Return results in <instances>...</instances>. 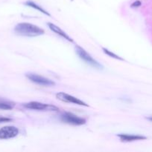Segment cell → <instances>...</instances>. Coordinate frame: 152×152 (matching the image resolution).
Wrapping results in <instances>:
<instances>
[{
	"instance_id": "obj_1",
	"label": "cell",
	"mask_w": 152,
	"mask_h": 152,
	"mask_svg": "<svg viewBox=\"0 0 152 152\" xmlns=\"http://www.w3.org/2000/svg\"><path fill=\"white\" fill-rule=\"evenodd\" d=\"M14 31L18 35L31 37L43 35L45 33L44 30L40 28V27L31 23H26V22L17 24L15 26Z\"/></svg>"
},
{
	"instance_id": "obj_2",
	"label": "cell",
	"mask_w": 152,
	"mask_h": 152,
	"mask_svg": "<svg viewBox=\"0 0 152 152\" xmlns=\"http://www.w3.org/2000/svg\"><path fill=\"white\" fill-rule=\"evenodd\" d=\"M75 51L77 53V54L78 55L79 57L82 59V60L84 61L86 63H87L88 65H91L92 67L95 68H98V69H102L103 67L102 65L100 63H98L95 59H94L86 50L83 48H82L81 47L78 45L75 46Z\"/></svg>"
},
{
	"instance_id": "obj_3",
	"label": "cell",
	"mask_w": 152,
	"mask_h": 152,
	"mask_svg": "<svg viewBox=\"0 0 152 152\" xmlns=\"http://www.w3.org/2000/svg\"><path fill=\"white\" fill-rule=\"evenodd\" d=\"M61 120L68 124L74 126H81L86 123V120L75 115L72 113L64 112L61 115Z\"/></svg>"
},
{
	"instance_id": "obj_4",
	"label": "cell",
	"mask_w": 152,
	"mask_h": 152,
	"mask_svg": "<svg viewBox=\"0 0 152 152\" xmlns=\"http://www.w3.org/2000/svg\"><path fill=\"white\" fill-rule=\"evenodd\" d=\"M23 106L28 109L37 110V111H58V108L52 105H48V104L42 103L39 102H29L23 104Z\"/></svg>"
},
{
	"instance_id": "obj_5",
	"label": "cell",
	"mask_w": 152,
	"mask_h": 152,
	"mask_svg": "<svg viewBox=\"0 0 152 152\" xmlns=\"http://www.w3.org/2000/svg\"><path fill=\"white\" fill-rule=\"evenodd\" d=\"M56 97L57 99L62 101V102H69V103H73L75 104V105H82V106H88L87 104H86V102H83V101L80 100V99H77V98L75 97V96H72V95L64 93V92H59V93H58L56 94Z\"/></svg>"
},
{
	"instance_id": "obj_6",
	"label": "cell",
	"mask_w": 152,
	"mask_h": 152,
	"mask_svg": "<svg viewBox=\"0 0 152 152\" xmlns=\"http://www.w3.org/2000/svg\"><path fill=\"white\" fill-rule=\"evenodd\" d=\"M25 76L31 82H33L34 83H37L38 85H41V86H51L55 85V83L52 80L46 78V77H42V76L38 75V74H33V73H28V74H25Z\"/></svg>"
},
{
	"instance_id": "obj_7",
	"label": "cell",
	"mask_w": 152,
	"mask_h": 152,
	"mask_svg": "<svg viewBox=\"0 0 152 152\" xmlns=\"http://www.w3.org/2000/svg\"><path fill=\"white\" fill-rule=\"evenodd\" d=\"M19 129L15 126H4L0 129V139L7 140L16 137Z\"/></svg>"
},
{
	"instance_id": "obj_8",
	"label": "cell",
	"mask_w": 152,
	"mask_h": 152,
	"mask_svg": "<svg viewBox=\"0 0 152 152\" xmlns=\"http://www.w3.org/2000/svg\"><path fill=\"white\" fill-rule=\"evenodd\" d=\"M118 137L120 138L122 142H132V141L142 140H146L147 137L142 135H133V134H118Z\"/></svg>"
},
{
	"instance_id": "obj_9",
	"label": "cell",
	"mask_w": 152,
	"mask_h": 152,
	"mask_svg": "<svg viewBox=\"0 0 152 152\" xmlns=\"http://www.w3.org/2000/svg\"><path fill=\"white\" fill-rule=\"evenodd\" d=\"M48 26H49V28H50V30H52L53 32H55V34H58V35H60L61 37H62L63 38H64L65 39H66L67 41L71 42H73L72 39L71 37L68 35V34H66V33L64 32L63 30H61L59 27L57 26V25H55V24L48 23Z\"/></svg>"
},
{
	"instance_id": "obj_10",
	"label": "cell",
	"mask_w": 152,
	"mask_h": 152,
	"mask_svg": "<svg viewBox=\"0 0 152 152\" xmlns=\"http://www.w3.org/2000/svg\"><path fill=\"white\" fill-rule=\"evenodd\" d=\"M15 103L12 101L7 100L4 98H0V109L11 110L14 108Z\"/></svg>"
},
{
	"instance_id": "obj_11",
	"label": "cell",
	"mask_w": 152,
	"mask_h": 152,
	"mask_svg": "<svg viewBox=\"0 0 152 152\" xmlns=\"http://www.w3.org/2000/svg\"><path fill=\"white\" fill-rule=\"evenodd\" d=\"M25 5L29 6V7H32V8H34V9H35V10H38V11H40V12H41V13H43V14L47 15V16H50V13H48V12L46 11V10H44V9H43V7H40V6H39L38 4H36V3L34 2V1H25Z\"/></svg>"
},
{
	"instance_id": "obj_12",
	"label": "cell",
	"mask_w": 152,
	"mask_h": 152,
	"mask_svg": "<svg viewBox=\"0 0 152 152\" xmlns=\"http://www.w3.org/2000/svg\"><path fill=\"white\" fill-rule=\"evenodd\" d=\"M102 50H104V52L106 53V54L108 55V56H110V57H113V58H114V59H120V60H123V59H122V58H121L120 56H117V55L115 54V53H113V52L110 51V50H107V49H106V48H103Z\"/></svg>"
},
{
	"instance_id": "obj_13",
	"label": "cell",
	"mask_w": 152,
	"mask_h": 152,
	"mask_svg": "<svg viewBox=\"0 0 152 152\" xmlns=\"http://www.w3.org/2000/svg\"><path fill=\"white\" fill-rule=\"evenodd\" d=\"M11 119L8 118V117H2V116H0V123H6V122H10L11 121Z\"/></svg>"
},
{
	"instance_id": "obj_14",
	"label": "cell",
	"mask_w": 152,
	"mask_h": 152,
	"mask_svg": "<svg viewBox=\"0 0 152 152\" xmlns=\"http://www.w3.org/2000/svg\"><path fill=\"white\" fill-rule=\"evenodd\" d=\"M141 5V1H136L131 4V7H138V6Z\"/></svg>"
},
{
	"instance_id": "obj_15",
	"label": "cell",
	"mask_w": 152,
	"mask_h": 152,
	"mask_svg": "<svg viewBox=\"0 0 152 152\" xmlns=\"http://www.w3.org/2000/svg\"><path fill=\"white\" fill-rule=\"evenodd\" d=\"M148 120H151V121H152V117H149V118H148Z\"/></svg>"
}]
</instances>
